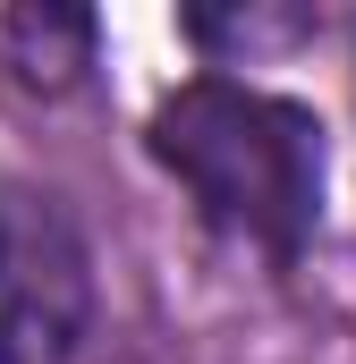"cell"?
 Masks as SVG:
<instances>
[{"label":"cell","instance_id":"6da1fadb","mask_svg":"<svg viewBox=\"0 0 356 364\" xmlns=\"http://www.w3.org/2000/svg\"><path fill=\"white\" fill-rule=\"evenodd\" d=\"M153 161L170 170L195 212L271 263L305 255L323 220V127L305 102L255 93L238 77H195L153 110Z\"/></svg>","mask_w":356,"mask_h":364},{"label":"cell","instance_id":"7a4b0ae2","mask_svg":"<svg viewBox=\"0 0 356 364\" xmlns=\"http://www.w3.org/2000/svg\"><path fill=\"white\" fill-rule=\"evenodd\" d=\"M93 331V255L60 195L0 186V364H68Z\"/></svg>","mask_w":356,"mask_h":364}]
</instances>
